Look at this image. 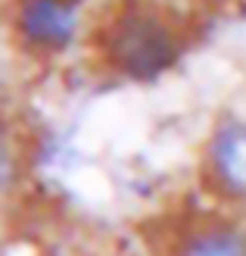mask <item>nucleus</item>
I'll return each instance as SVG.
<instances>
[{"mask_svg": "<svg viewBox=\"0 0 246 256\" xmlns=\"http://www.w3.org/2000/svg\"><path fill=\"white\" fill-rule=\"evenodd\" d=\"M212 184L228 197L246 200V122H225L209 140L206 150Z\"/></svg>", "mask_w": 246, "mask_h": 256, "instance_id": "2", "label": "nucleus"}, {"mask_svg": "<svg viewBox=\"0 0 246 256\" xmlns=\"http://www.w3.org/2000/svg\"><path fill=\"white\" fill-rule=\"evenodd\" d=\"M172 256H246V228L234 222H209L187 232Z\"/></svg>", "mask_w": 246, "mask_h": 256, "instance_id": "4", "label": "nucleus"}, {"mask_svg": "<svg viewBox=\"0 0 246 256\" xmlns=\"http://www.w3.org/2000/svg\"><path fill=\"white\" fill-rule=\"evenodd\" d=\"M106 56L119 72L137 82H153L178 60V41L172 28L153 12L131 10L106 32Z\"/></svg>", "mask_w": 246, "mask_h": 256, "instance_id": "1", "label": "nucleus"}, {"mask_svg": "<svg viewBox=\"0 0 246 256\" xmlns=\"http://www.w3.org/2000/svg\"><path fill=\"white\" fill-rule=\"evenodd\" d=\"M78 25L75 0H22L19 28L41 47H66Z\"/></svg>", "mask_w": 246, "mask_h": 256, "instance_id": "3", "label": "nucleus"}]
</instances>
